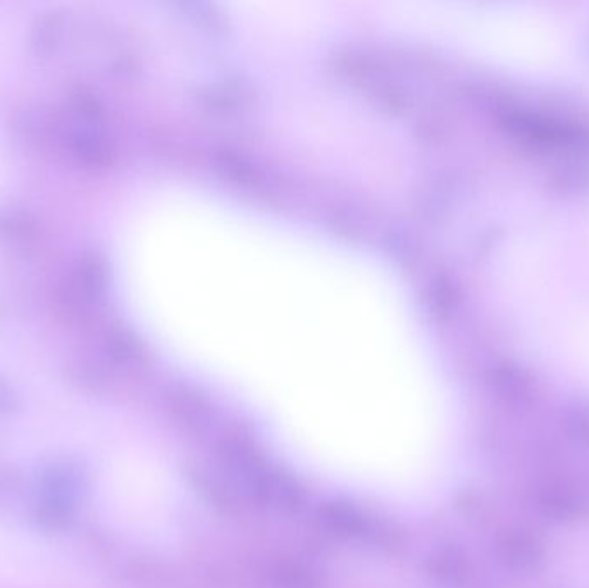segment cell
I'll return each instance as SVG.
<instances>
[{
	"mask_svg": "<svg viewBox=\"0 0 589 588\" xmlns=\"http://www.w3.org/2000/svg\"><path fill=\"white\" fill-rule=\"evenodd\" d=\"M385 19L409 35L512 68H553L564 56L557 28L540 14L515 7L400 2L388 6Z\"/></svg>",
	"mask_w": 589,
	"mask_h": 588,
	"instance_id": "obj_1",
	"label": "cell"
}]
</instances>
